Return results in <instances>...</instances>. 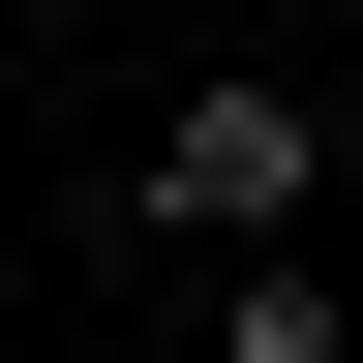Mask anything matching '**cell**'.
I'll list each match as a JSON object with an SVG mask.
<instances>
[{"label":"cell","instance_id":"obj_1","mask_svg":"<svg viewBox=\"0 0 363 363\" xmlns=\"http://www.w3.org/2000/svg\"><path fill=\"white\" fill-rule=\"evenodd\" d=\"M303 182H333V91L303 61H212L152 121V242H303Z\"/></svg>","mask_w":363,"mask_h":363},{"label":"cell","instance_id":"obj_3","mask_svg":"<svg viewBox=\"0 0 363 363\" xmlns=\"http://www.w3.org/2000/svg\"><path fill=\"white\" fill-rule=\"evenodd\" d=\"M0 363H30V333H0Z\"/></svg>","mask_w":363,"mask_h":363},{"label":"cell","instance_id":"obj_2","mask_svg":"<svg viewBox=\"0 0 363 363\" xmlns=\"http://www.w3.org/2000/svg\"><path fill=\"white\" fill-rule=\"evenodd\" d=\"M333 333H363V303H333L303 242H212V363H333Z\"/></svg>","mask_w":363,"mask_h":363}]
</instances>
